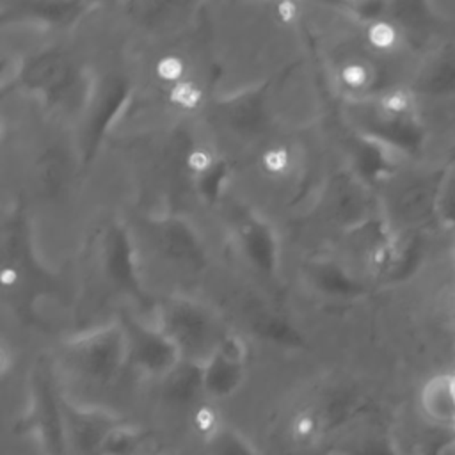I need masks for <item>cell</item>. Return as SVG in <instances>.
Returning a JSON list of instances; mask_svg holds the SVG:
<instances>
[{"instance_id":"7a4b0ae2","label":"cell","mask_w":455,"mask_h":455,"mask_svg":"<svg viewBox=\"0 0 455 455\" xmlns=\"http://www.w3.org/2000/svg\"><path fill=\"white\" fill-rule=\"evenodd\" d=\"M203 439L206 441L208 455H261L251 439L233 425L226 423L224 418Z\"/></svg>"},{"instance_id":"5b68a950","label":"cell","mask_w":455,"mask_h":455,"mask_svg":"<svg viewBox=\"0 0 455 455\" xmlns=\"http://www.w3.org/2000/svg\"><path fill=\"white\" fill-rule=\"evenodd\" d=\"M167 101L181 112H194L204 101V91L194 78H185L167 87Z\"/></svg>"},{"instance_id":"3957f363","label":"cell","mask_w":455,"mask_h":455,"mask_svg":"<svg viewBox=\"0 0 455 455\" xmlns=\"http://www.w3.org/2000/svg\"><path fill=\"white\" fill-rule=\"evenodd\" d=\"M384 7V2H382ZM402 28L398 27V23L387 16H384L382 9L377 16H373L366 28H364V43L366 46L379 55H387L393 53L395 50L400 48L402 44Z\"/></svg>"},{"instance_id":"ba28073f","label":"cell","mask_w":455,"mask_h":455,"mask_svg":"<svg viewBox=\"0 0 455 455\" xmlns=\"http://www.w3.org/2000/svg\"><path fill=\"white\" fill-rule=\"evenodd\" d=\"M274 12L277 20L284 25H290L299 16V0H279L274 2Z\"/></svg>"},{"instance_id":"277c9868","label":"cell","mask_w":455,"mask_h":455,"mask_svg":"<svg viewBox=\"0 0 455 455\" xmlns=\"http://www.w3.org/2000/svg\"><path fill=\"white\" fill-rule=\"evenodd\" d=\"M370 53V50H368ZM368 53L364 59H350L341 64L338 76L339 82L345 89L354 91V92H363L368 91L375 84V68L371 60L368 59Z\"/></svg>"},{"instance_id":"8992f818","label":"cell","mask_w":455,"mask_h":455,"mask_svg":"<svg viewBox=\"0 0 455 455\" xmlns=\"http://www.w3.org/2000/svg\"><path fill=\"white\" fill-rule=\"evenodd\" d=\"M153 69H155V76L158 78V82H162L167 87L185 80L188 75V66H187L185 59L180 53H172V52L158 55Z\"/></svg>"},{"instance_id":"6da1fadb","label":"cell","mask_w":455,"mask_h":455,"mask_svg":"<svg viewBox=\"0 0 455 455\" xmlns=\"http://www.w3.org/2000/svg\"><path fill=\"white\" fill-rule=\"evenodd\" d=\"M323 448L325 455H396L393 437L371 405L336 432Z\"/></svg>"},{"instance_id":"52a82bcc","label":"cell","mask_w":455,"mask_h":455,"mask_svg":"<svg viewBox=\"0 0 455 455\" xmlns=\"http://www.w3.org/2000/svg\"><path fill=\"white\" fill-rule=\"evenodd\" d=\"M259 165L270 176H284L293 165L291 151L284 144L265 146L259 153Z\"/></svg>"}]
</instances>
